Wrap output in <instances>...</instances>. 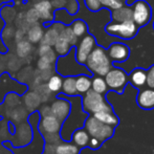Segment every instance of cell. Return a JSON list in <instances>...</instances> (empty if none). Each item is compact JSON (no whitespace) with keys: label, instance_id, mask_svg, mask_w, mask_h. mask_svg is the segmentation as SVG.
I'll list each match as a JSON object with an SVG mask.
<instances>
[{"label":"cell","instance_id":"5","mask_svg":"<svg viewBox=\"0 0 154 154\" xmlns=\"http://www.w3.org/2000/svg\"><path fill=\"white\" fill-rule=\"evenodd\" d=\"M82 108L88 114H93L99 111L113 110L104 94L93 91L92 89H89L87 92L84 93V97H82Z\"/></svg>","mask_w":154,"mask_h":154},{"label":"cell","instance_id":"2","mask_svg":"<svg viewBox=\"0 0 154 154\" xmlns=\"http://www.w3.org/2000/svg\"><path fill=\"white\" fill-rule=\"evenodd\" d=\"M56 68L60 75L62 77H77L79 75H88L91 77L92 73L87 69V67L83 64H80L75 60V49L71 48L69 53L65 56H60L59 59H57Z\"/></svg>","mask_w":154,"mask_h":154},{"label":"cell","instance_id":"30","mask_svg":"<svg viewBox=\"0 0 154 154\" xmlns=\"http://www.w3.org/2000/svg\"><path fill=\"white\" fill-rule=\"evenodd\" d=\"M101 1L102 8H107L110 11L116 10V8H120L126 4L127 0H100Z\"/></svg>","mask_w":154,"mask_h":154},{"label":"cell","instance_id":"38","mask_svg":"<svg viewBox=\"0 0 154 154\" xmlns=\"http://www.w3.org/2000/svg\"><path fill=\"white\" fill-rule=\"evenodd\" d=\"M51 48H53V46H49V45H47V44H43V43H40V46H39V48H38L39 57H42V56H44L45 54H46L47 51H51Z\"/></svg>","mask_w":154,"mask_h":154},{"label":"cell","instance_id":"7","mask_svg":"<svg viewBox=\"0 0 154 154\" xmlns=\"http://www.w3.org/2000/svg\"><path fill=\"white\" fill-rule=\"evenodd\" d=\"M105 82L109 90L116 91L118 93H123L124 89L128 84V75L125 70L119 67H111L105 75Z\"/></svg>","mask_w":154,"mask_h":154},{"label":"cell","instance_id":"25","mask_svg":"<svg viewBox=\"0 0 154 154\" xmlns=\"http://www.w3.org/2000/svg\"><path fill=\"white\" fill-rule=\"evenodd\" d=\"M80 148L75 144L65 142L55 145V154H79Z\"/></svg>","mask_w":154,"mask_h":154},{"label":"cell","instance_id":"20","mask_svg":"<svg viewBox=\"0 0 154 154\" xmlns=\"http://www.w3.org/2000/svg\"><path fill=\"white\" fill-rule=\"evenodd\" d=\"M111 18L114 22H123V21L132 20V8L124 5L120 8L111 11Z\"/></svg>","mask_w":154,"mask_h":154},{"label":"cell","instance_id":"14","mask_svg":"<svg viewBox=\"0 0 154 154\" xmlns=\"http://www.w3.org/2000/svg\"><path fill=\"white\" fill-rule=\"evenodd\" d=\"M64 27H65V24H63L62 22H59V21L54 22L53 24H51V26L47 27L46 31L44 32L42 40H41L40 43L47 44V45H49V46H54L56 41L59 38L60 32L63 31Z\"/></svg>","mask_w":154,"mask_h":154},{"label":"cell","instance_id":"19","mask_svg":"<svg viewBox=\"0 0 154 154\" xmlns=\"http://www.w3.org/2000/svg\"><path fill=\"white\" fill-rule=\"evenodd\" d=\"M25 34H26L27 40H29L32 44H37V43H40L41 40H42L44 31H43V27L41 24H39V23H34V24L29 25V27L27 29Z\"/></svg>","mask_w":154,"mask_h":154},{"label":"cell","instance_id":"29","mask_svg":"<svg viewBox=\"0 0 154 154\" xmlns=\"http://www.w3.org/2000/svg\"><path fill=\"white\" fill-rule=\"evenodd\" d=\"M24 103L25 106L29 110H34L37 108L41 103V99L37 92H29L24 97Z\"/></svg>","mask_w":154,"mask_h":154},{"label":"cell","instance_id":"32","mask_svg":"<svg viewBox=\"0 0 154 154\" xmlns=\"http://www.w3.org/2000/svg\"><path fill=\"white\" fill-rule=\"evenodd\" d=\"M37 93L40 97L41 101H47L51 95V90L47 88L46 84H40V85L37 87Z\"/></svg>","mask_w":154,"mask_h":154},{"label":"cell","instance_id":"37","mask_svg":"<svg viewBox=\"0 0 154 154\" xmlns=\"http://www.w3.org/2000/svg\"><path fill=\"white\" fill-rule=\"evenodd\" d=\"M102 145H103V143H101L99 140H97V138H94V137H90L89 142H88V146H89V148L92 149V150H97Z\"/></svg>","mask_w":154,"mask_h":154},{"label":"cell","instance_id":"33","mask_svg":"<svg viewBox=\"0 0 154 154\" xmlns=\"http://www.w3.org/2000/svg\"><path fill=\"white\" fill-rule=\"evenodd\" d=\"M65 8L69 15H75L79 11V3L77 0H67Z\"/></svg>","mask_w":154,"mask_h":154},{"label":"cell","instance_id":"36","mask_svg":"<svg viewBox=\"0 0 154 154\" xmlns=\"http://www.w3.org/2000/svg\"><path fill=\"white\" fill-rule=\"evenodd\" d=\"M146 85L149 88L154 89V65L147 70V78H146Z\"/></svg>","mask_w":154,"mask_h":154},{"label":"cell","instance_id":"11","mask_svg":"<svg viewBox=\"0 0 154 154\" xmlns=\"http://www.w3.org/2000/svg\"><path fill=\"white\" fill-rule=\"evenodd\" d=\"M107 55L111 62H125L129 58L130 49L124 43L114 42L107 49Z\"/></svg>","mask_w":154,"mask_h":154},{"label":"cell","instance_id":"42","mask_svg":"<svg viewBox=\"0 0 154 154\" xmlns=\"http://www.w3.org/2000/svg\"><path fill=\"white\" fill-rule=\"evenodd\" d=\"M34 2H38V1H40V0H32Z\"/></svg>","mask_w":154,"mask_h":154},{"label":"cell","instance_id":"12","mask_svg":"<svg viewBox=\"0 0 154 154\" xmlns=\"http://www.w3.org/2000/svg\"><path fill=\"white\" fill-rule=\"evenodd\" d=\"M62 127V123L53 114L42 116V120L39 125V130L40 132L45 135V134H55L59 133Z\"/></svg>","mask_w":154,"mask_h":154},{"label":"cell","instance_id":"4","mask_svg":"<svg viewBox=\"0 0 154 154\" xmlns=\"http://www.w3.org/2000/svg\"><path fill=\"white\" fill-rule=\"evenodd\" d=\"M84 128L90 137H94L99 140L101 143H105L109 138H111L114 135L116 127H112L107 124H104L103 122L95 119L92 114H88L84 122Z\"/></svg>","mask_w":154,"mask_h":154},{"label":"cell","instance_id":"17","mask_svg":"<svg viewBox=\"0 0 154 154\" xmlns=\"http://www.w3.org/2000/svg\"><path fill=\"white\" fill-rule=\"evenodd\" d=\"M90 135L88 134V132L86 131L85 128H79V129H75V131L71 134L70 140H72V143L78 146L80 149L85 148L88 146V142H89Z\"/></svg>","mask_w":154,"mask_h":154},{"label":"cell","instance_id":"9","mask_svg":"<svg viewBox=\"0 0 154 154\" xmlns=\"http://www.w3.org/2000/svg\"><path fill=\"white\" fill-rule=\"evenodd\" d=\"M95 46V39L92 35L86 34L82 37L81 41L78 44L75 48V60L80 64L85 65L86 60H87L89 54Z\"/></svg>","mask_w":154,"mask_h":154},{"label":"cell","instance_id":"39","mask_svg":"<svg viewBox=\"0 0 154 154\" xmlns=\"http://www.w3.org/2000/svg\"><path fill=\"white\" fill-rule=\"evenodd\" d=\"M51 2L54 8L59 10V8H65V5H66V3H67V0H51Z\"/></svg>","mask_w":154,"mask_h":154},{"label":"cell","instance_id":"21","mask_svg":"<svg viewBox=\"0 0 154 154\" xmlns=\"http://www.w3.org/2000/svg\"><path fill=\"white\" fill-rule=\"evenodd\" d=\"M75 89L78 94H84L91 89V77L88 75H79L75 77Z\"/></svg>","mask_w":154,"mask_h":154},{"label":"cell","instance_id":"23","mask_svg":"<svg viewBox=\"0 0 154 154\" xmlns=\"http://www.w3.org/2000/svg\"><path fill=\"white\" fill-rule=\"evenodd\" d=\"M62 92L66 97H72V95H78L77 89H75V77L68 75L63 79L62 83Z\"/></svg>","mask_w":154,"mask_h":154},{"label":"cell","instance_id":"24","mask_svg":"<svg viewBox=\"0 0 154 154\" xmlns=\"http://www.w3.org/2000/svg\"><path fill=\"white\" fill-rule=\"evenodd\" d=\"M32 51V44L27 39L16 42V54L19 58H27Z\"/></svg>","mask_w":154,"mask_h":154},{"label":"cell","instance_id":"26","mask_svg":"<svg viewBox=\"0 0 154 154\" xmlns=\"http://www.w3.org/2000/svg\"><path fill=\"white\" fill-rule=\"evenodd\" d=\"M91 89L97 93H101V94H106L109 90L105 79L101 75H95V77L91 78Z\"/></svg>","mask_w":154,"mask_h":154},{"label":"cell","instance_id":"18","mask_svg":"<svg viewBox=\"0 0 154 154\" xmlns=\"http://www.w3.org/2000/svg\"><path fill=\"white\" fill-rule=\"evenodd\" d=\"M95 119H97L99 121L103 122L104 124H107V125H110L112 127H116L119 125L120 123V119L119 116L114 113L113 110H107V111H99L95 112V113L92 114Z\"/></svg>","mask_w":154,"mask_h":154},{"label":"cell","instance_id":"35","mask_svg":"<svg viewBox=\"0 0 154 154\" xmlns=\"http://www.w3.org/2000/svg\"><path fill=\"white\" fill-rule=\"evenodd\" d=\"M51 63L48 61L45 57H40L37 62V66H38L39 70H46V69L51 68Z\"/></svg>","mask_w":154,"mask_h":154},{"label":"cell","instance_id":"22","mask_svg":"<svg viewBox=\"0 0 154 154\" xmlns=\"http://www.w3.org/2000/svg\"><path fill=\"white\" fill-rule=\"evenodd\" d=\"M72 47L73 46L71 45V43L61 34H60L58 40L56 41V43L54 44V49H55V51L57 53V55H59V56L67 55Z\"/></svg>","mask_w":154,"mask_h":154},{"label":"cell","instance_id":"43","mask_svg":"<svg viewBox=\"0 0 154 154\" xmlns=\"http://www.w3.org/2000/svg\"><path fill=\"white\" fill-rule=\"evenodd\" d=\"M153 29H154V22H153Z\"/></svg>","mask_w":154,"mask_h":154},{"label":"cell","instance_id":"1","mask_svg":"<svg viewBox=\"0 0 154 154\" xmlns=\"http://www.w3.org/2000/svg\"><path fill=\"white\" fill-rule=\"evenodd\" d=\"M73 103L71 101V109L66 120L62 123L61 127V138L64 142H69L71 138V134L75 129L84 127V122L88 116V113L82 108V99L78 95H72Z\"/></svg>","mask_w":154,"mask_h":154},{"label":"cell","instance_id":"34","mask_svg":"<svg viewBox=\"0 0 154 154\" xmlns=\"http://www.w3.org/2000/svg\"><path fill=\"white\" fill-rule=\"evenodd\" d=\"M85 4L88 10L91 12H97L102 8L100 0H85Z\"/></svg>","mask_w":154,"mask_h":154},{"label":"cell","instance_id":"13","mask_svg":"<svg viewBox=\"0 0 154 154\" xmlns=\"http://www.w3.org/2000/svg\"><path fill=\"white\" fill-rule=\"evenodd\" d=\"M34 8L37 11L39 18L43 22H53L54 19H55V17H54V8L51 5V0H40L38 2H35Z\"/></svg>","mask_w":154,"mask_h":154},{"label":"cell","instance_id":"40","mask_svg":"<svg viewBox=\"0 0 154 154\" xmlns=\"http://www.w3.org/2000/svg\"><path fill=\"white\" fill-rule=\"evenodd\" d=\"M24 36H25V32L21 29H18V31L15 32L14 38H15V40H16V42H18V41L24 39Z\"/></svg>","mask_w":154,"mask_h":154},{"label":"cell","instance_id":"3","mask_svg":"<svg viewBox=\"0 0 154 154\" xmlns=\"http://www.w3.org/2000/svg\"><path fill=\"white\" fill-rule=\"evenodd\" d=\"M85 65L92 75L104 77L111 69L112 62L108 57L106 49L95 45L88 56Z\"/></svg>","mask_w":154,"mask_h":154},{"label":"cell","instance_id":"10","mask_svg":"<svg viewBox=\"0 0 154 154\" xmlns=\"http://www.w3.org/2000/svg\"><path fill=\"white\" fill-rule=\"evenodd\" d=\"M71 109V104L67 99L62 97H58L55 101L51 103V112L53 116H55L61 123L66 120Z\"/></svg>","mask_w":154,"mask_h":154},{"label":"cell","instance_id":"8","mask_svg":"<svg viewBox=\"0 0 154 154\" xmlns=\"http://www.w3.org/2000/svg\"><path fill=\"white\" fill-rule=\"evenodd\" d=\"M152 16L151 6L145 0H136L132 5V20L138 27H143L150 21Z\"/></svg>","mask_w":154,"mask_h":154},{"label":"cell","instance_id":"41","mask_svg":"<svg viewBox=\"0 0 154 154\" xmlns=\"http://www.w3.org/2000/svg\"><path fill=\"white\" fill-rule=\"evenodd\" d=\"M40 113H41V116H48V114H51V106H47V105L42 106V107H41V109H40Z\"/></svg>","mask_w":154,"mask_h":154},{"label":"cell","instance_id":"15","mask_svg":"<svg viewBox=\"0 0 154 154\" xmlns=\"http://www.w3.org/2000/svg\"><path fill=\"white\" fill-rule=\"evenodd\" d=\"M136 103L138 107L144 110L154 109V89L153 88H145L138 90L136 95Z\"/></svg>","mask_w":154,"mask_h":154},{"label":"cell","instance_id":"28","mask_svg":"<svg viewBox=\"0 0 154 154\" xmlns=\"http://www.w3.org/2000/svg\"><path fill=\"white\" fill-rule=\"evenodd\" d=\"M69 26L71 27L73 34H75L78 38H81L84 35L87 34V24H86L83 20H81V19L75 20Z\"/></svg>","mask_w":154,"mask_h":154},{"label":"cell","instance_id":"6","mask_svg":"<svg viewBox=\"0 0 154 154\" xmlns=\"http://www.w3.org/2000/svg\"><path fill=\"white\" fill-rule=\"evenodd\" d=\"M140 27L133 22V20H127L123 22H112L108 23L105 27V31L108 35L119 37L121 39L129 40L136 36Z\"/></svg>","mask_w":154,"mask_h":154},{"label":"cell","instance_id":"31","mask_svg":"<svg viewBox=\"0 0 154 154\" xmlns=\"http://www.w3.org/2000/svg\"><path fill=\"white\" fill-rule=\"evenodd\" d=\"M24 19L29 25H32L34 23H38L39 20H40L38 13H37V11L34 8H31L29 10H27L26 13H24Z\"/></svg>","mask_w":154,"mask_h":154},{"label":"cell","instance_id":"27","mask_svg":"<svg viewBox=\"0 0 154 154\" xmlns=\"http://www.w3.org/2000/svg\"><path fill=\"white\" fill-rule=\"evenodd\" d=\"M62 83H63V79H62V75H53L48 78L47 80V83L46 86L51 92H59L61 91V88H62Z\"/></svg>","mask_w":154,"mask_h":154},{"label":"cell","instance_id":"16","mask_svg":"<svg viewBox=\"0 0 154 154\" xmlns=\"http://www.w3.org/2000/svg\"><path fill=\"white\" fill-rule=\"evenodd\" d=\"M146 78H147V70H145L144 68H135L128 75V82L133 87L140 89L143 86L146 85Z\"/></svg>","mask_w":154,"mask_h":154}]
</instances>
